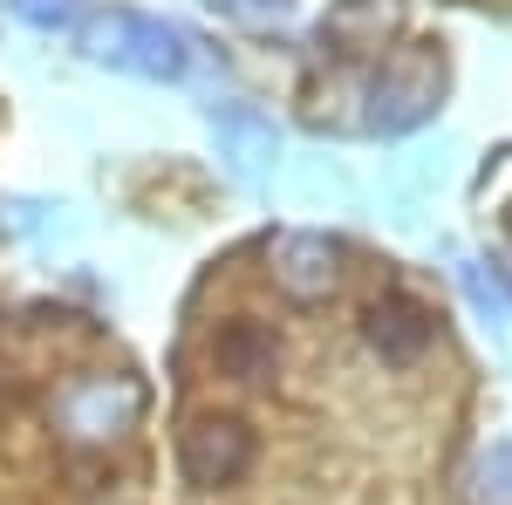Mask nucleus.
Segmentation results:
<instances>
[{"mask_svg":"<svg viewBox=\"0 0 512 505\" xmlns=\"http://www.w3.org/2000/svg\"><path fill=\"white\" fill-rule=\"evenodd\" d=\"M82 55L89 62H110L123 76H144V82H178L192 69V35L171 28L158 14H137V7H110V14H82Z\"/></svg>","mask_w":512,"mask_h":505,"instance_id":"obj_1","label":"nucleus"},{"mask_svg":"<svg viewBox=\"0 0 512 505\" xmlns=\"http://www.w3.org/2000/svg\"><path fill=\"white\" fill-rule=\"evenodd\" d=\"M178 471H185V485L192 492H226L239 485L246 471H253V430L239 424V417H192V424L178 430Z\"/></svg>","mask_w":512,"mask_h":505,"instance_id":"obj_2","label":"nucleus"},{"mask_svg":"<svg viewBox=\"0 0 512 505\" xmlns=\"http://www.w3.org/2000/svg\"><path fill=\"white\" fill-rule=\"evenodd\" d=\"M362 335H369V349L383 355L390 369H410L437 342V314L424 301H410V294H383L376 308L362 314Z\"/></svg>","mask_w":512,"mask_h":505,"instance_id":"obj_3","label":"nucleus"},{"mask_svg":"<svg viewBox=\"0 0 512 505\" xmlns=\"http://www.w3.org/2000/svg\"><path fill=\"white\" fill-rule=\"evenodd\" d=\"M437 96H444V76L437 69H383L376 89H369V130H383V137H403V130H417V123L437 110Z\"/></svg>","mask_w":512,"mask_h":505,"instance_id":"obj_4","label":"nucleus"},{"mask_svg":"<svg viewBox=\"0 0 512 505\" xmlns=\"http://www.w3.org/2000/svg\"><path fill=\"white\" fill-rule=\"evenodd\" d=\"M335 260H342V253H335V239H328V233H287V239H274L280 294H294V301H328L335 280H342Z\"/></svg>","mask_w":512,"mask_h":505,"instance_id":"obj_5","label":"nucleus"},{"mask_svg":"<svg viewBox=\"0 0 512 505\" xmlns=\"http://www.w3.org/2000/svg\"><path fill=\"white\" fill-rule=\"evenodd\" d=\"M212 369L233 376V383H274L280 369V335L253 314H233L219 335H212Z\"/></svg>","mask_w":512,"mask_h":505,"instance_id":"obj_6","label":"nucleus"},{"mask_svg":"<svg viewBox=\"0 0 512 505\" xmlns=\"http://www.w3.org/2000/svg\"><path fill=\"white\" fill-rule=\"evenodd\" d=\"M212 130H219V144H226L239 178H260V171L274 164V151H280L274 123L260 117L253 103H212Z\"/></svg>","mask_w":512,"mask_h":505,"instance_id":"obj_7","label":"nucleus"},{"mask_svg":"<svg viewBox=\"0 0 512 505\" xmlns=\"http://www.w3.org/2000/svg\"><path fill=\"white\" fill-rule=\"evenodd\" d=\"M472 505H512V444L478 451V465H472Z\"/></svg>","mask_w":512,"mask_h":505,"instance_id":"obj_8","label":"nucleus"},{"mask_svg":"<svg viewBox=\"0 0 512 505\" xmlns=\"http://www.w3.org/2000/svg\"><path fill=\"white\" fill-rule=\"evenodd\" d=\"M28 28H41V35H55V28H82V14H76V0H7Z\"/></svg>","mask_w":512,"mask_h":505,"instance_id":"obj_9","label":"nucleus"},{"mask_svg":"<svg viewBox=\"0 0 512 505\" xmlns=\"http://www.w3.org/2000/svg\"><path fill=\"white\" fill-rule=\"evenodd\" d=\"M465 294H472V301H478L485 314H506V308H512V301H506V287H499V280H485V267H478V260L465 267Z\"/></svg>","mask_w":512,"mask_h":505,"instance_id":"obj_10","label":"nucleus"},{"mask_svg":"<svg viewBox=\"0 0 512 505\" xmlns=\"http://www.w3.org/2000/svg\"><path fill=\"white\" fill-rule=\"evenodd\" d=\"M246 7H287V0H246Z\"/></svg>","mask_w":512,"mask_h":505,"instance_id":"obj_11","label":"nucleus"}]
</instances>
